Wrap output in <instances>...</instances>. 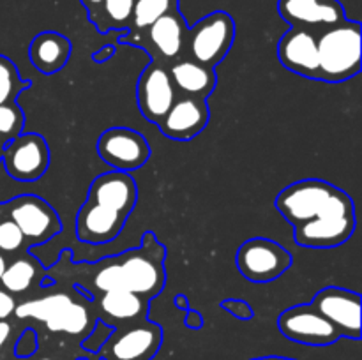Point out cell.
Here are the masks:
<instances>
[{
  "label": "cell",
  "instance_id": "obj_1",
  "mask_svg": "<svg viewBox=\"0 0 362 360\" xmlns=\"http://www.w3.org/2000/svg\"><path fill=\"white\" fill-rule=\"evenodd\" d=\"M165 258L166 247L159 244L154 233L147 232L138 249L105 258L98 263H87L94 270L90 286L99 293L131 292L151 300L165 286Z\"/></svg>",
  "mask_w": 362,
  "mask_h": 360
},
{
  "label": "cell",
  "instance_id": "obj_2",
  "mask_svg": "<svg viewBox=\"0 0 362 360\" xmlns=\"http://www.w3.org/2000/svg\"><path fill=\"white\" fill-rule=\"evenodd\" d=\"M361 23L343 20L317 34L318 80L343 83L361 71Z\"/></svg>",
  "mask_w": 362,
  "mask_h": 360
},
{
  "label": "cell",
  "instance_id": "obj_3",
  "mask_svg": "<svg viewBox=\"0 0 362 360\" xmlns=\"http://www.w3.org/2000/svg\"><path fill=\"white\" fill-rule=\"evenodd\" d=\"M14 314L20 320L34 318V320L42 321L45 327L53 334L85 337L94 327L87 306L76 302L67 293H53V295L41 296V299L28 300V302L16 306Z\"/></svg>",
  "mask_w": 362,
  "mask_h": 360
},
{
  "label": "cell",
  "instance_id": "obj_4",
  "mask_svg": "<svg viewBox=\"0 0 362 360\" xmlns=\"http://www.w3.org/2000/svg\"><path fill=\"white\" fill-rule=\"evenodd\" d=\"M343 196L345 191L327 180L304 179L286 186L276 196L274 205L290 224L299 226L331 210Z\"/></svg>",
  "mask_w": 362,
  "mask_h": 360
},
{
  "label": "cell",
  "instance_id": "obj_5",
  "mask_svg": "<svg viewBox=\"0 0 362 360\" xmlns=\"http://www.w3.org/2000/svg\"><path fill=\"white\" fill-rule=\"evenodd\" d=\"M235 39V21L225 11H214L187 28L186 42L189 59L214 67L228 55Z\"/></svg>",
  "mask_w": 362,
  "mask_h": 360
},
{
  "label": "cell",
  "instance_id": "obj_6",
  "mask_svg": "<svg viewBox=\"0 0 362 360\" xmlns=\"http://www.w3.org/2000/svg\"><path fill=\"white\" fill-rule=\"evenodd\" d=\"M0 214L9 217L25 236V244H45L62 228L55 208L42 198L23 194L0 203Z\"/></svg>",
  "mask_w": 362,
  "mask_h": 360
},
{
  "label": "cell",
  "instance_id": "obj_7",
  "mask_svg": "<svg viewBox=\"0 0 362 360\" xmlns=\"http://www.w3.org/2000/svg\"><path fill=\"white\" fill-rule=\"evenodd\" d=\"M293 263V258L281 244L271 239L246 240L237 251V268L251 282H271L281 277Z\"/></svg>",
  "mask_w": 362,
  "mask_h": 360
},
{
  "label": "cell",
  "instance_id": "obj_8",
  "mask_svg": "<svg viewBox=\"0 0 362 360\" xmlns=\"http://www.w3.org/2000/svg\"><path fill=\"white\" fill-rule=\"evenodd\" d=\"M0 162L18 182H35L49 166V148L37 133H21L4 145Z\"/></svg>",
  "mask_w": 362,
  "mask_h": 360
},
{
  "label": "cell",
  "instance_id": "obj_9",
  "mask_svg": "<svg viewBox=\"0 0 362 360\" xmlns=\"http://www.w3.org/2000/svg\"><path fill=\"white\" fill-rule=\"evenodd\" d=\"M163 341L161 327L151 321H134L124 330H113L95 353L99 360H151Z\"/></svg>",
  "mask_w": 362,
  "mask_h": 360
},
{
  "label": "cell",
  "instance_id": "obj_10",
  "mask_svg": "<svg viewBox=\"0 0 362 360\" xmlns=\"http://www.w3.org/2000/svg\"><path fill=\"white\" fill-rule=\"evenodd\" d=\"M187 25L179 9L170 11L165 16L141 32H129V35L122 39L131 44H141L152 53L156 62H173L182 53L186 44Z\"/></svg>",
  "mask_w": 362,
  "mask_h": 360
},
{
  "label": "cell",
  "instance_id": "obj_11",
  "mask_svg": "<svg viewBox=\"0 0 362 360\" xmlns=\"http://www.w3.org/2000/svg\"><path fill=\"white\" fill-rule=\"evenodd\" d=\"M278 327L286 339L306 346H331L341 339L334 325L311 304H299L283 311Z\"/></svg>",
  "mask_w": 362,
  "mask_h": 360
},
{
  "label": "cell",
  "instance_id": "obj_12",
  "mask_svg": "<svg viewBox=\"0 0 362 360\" xmlns=\"http://www.w3.org/2000/svg\"><path fill=\"white\" fill-rule=\"evenodd\" d=\"M98 154L117 172H133L151 157V145L144 134L129 127H112L98 140Z\"/></svg>",
  "mask_w": 362,
  "mask_h": 360
},
{
  "label": "cell",
  "instance_id": "obj_13",
  "mask_svg": "<svg viewBox=\"0 0 362 360\" xmlns=\"http://www.w3.org/2000/svg\"><path fill=\"white\" fill-rule=\"evenodd\" d=\"M311 306L331 321L341 337L361 339V295L352 289L327 286L311 300Z\"/></svg>",
  "mask_w": 362,
  "mask_h": 360
},
{
  "label": "cell",
  "instance_id": "obj_14",
  "mask_svg": "<svg viewBox=\"0 0 362 360\" xmlns=\"http://www.w3.org/2000/svg\"><path fill=\"white\" fill-rule=\"evenodd\" d=\"M356 232V210L331 212L293 226V239L310 249H332L352 239Z\"/></svg>",
  "mask_w": 362,
  "mask_h": 360
},
{
  "label": "cell",
  "instance_id": "obj_15",
  "mask_svg": "<svg viewBox=\"0 0 362 360\" xmlns=\"http://www.w3.org/2000/svg\"><path fill=\"white\" fill-rule=\"evenodd\" d=\"M168 69L161 62H151L140 74L136 87L138 108L148 122L158 126L177 99Z\"/></svg>",
  "mask_w": 362,
  "mask_h": 360
},
{
  "label": "cell",
  "instance_id": "obj_16",
  "mask_svg": "<svg viewBox=\"0 0 362 360\" xmlns=\"http://www.w3.org/2000/svg\"><path fill=\"white\" fill-rule=\"evenodd\" d=\"M209 119L211 112H209L207 99L179 94L158 127L170 140L187 141L197 138L207 127Z\"/></svg>",
  "mask_w": 362,
  "mask_h": 360
},
{
  "label": "cell",
  "instance_id": "obj_17",
  "mask_svg": "<svg viewBox=\"0 0 362 360\" xmlns=\"http://www.w3.org/2000/svg\"><path fill=\"white\" fill-rule=\"evenodd\" d=\"M278 11L290 27L306 28L315 34L346 20L339 0H279Z\"/></svg>",
  "mask_w": 362,
  "mask_h": 360
},
{
  "label": "cell",
  "instance_id": "obj_18",
  "mask_svg": "<svg viewBox=\"0 0 362 360\" xmlns=\"http://www.w3.org/2000/svg\"><path fill=\"white\" fill-rule=\"evenodd\" d=\"M278 56L292 73L318 80V46L315 32L290 27L279 39Z\"/></svg>",
  "mask_w": 362,
  "mask_h": 360
},
{
  "label": "cell",
  "instance_id": "obj_19",
  "mask_svg": "<svg viewBox=\"0 0 362 360\" xmlns=\"http://www.w3.org/2000/svg\"><path fill=\"white\" fill-rule=\"evenodd\" d=\"M87 200L129 217L138 200L136 182L127 172L103 173L92 180Z\"/></svg>",
  "mask_w": 362,
  "mask_h": 360
},
{
  "label": "cell",
  "instance_id": "obj_20",
  "mask_svg": "<svg viewBox=\"0 0 362 360\" xmlns=\"http://www.w3.org/2000/svg\"><path fill=\"white\" fill-rule=\"evenodd\" d=\"M126 219V215L120 214V212L101 207V205L87 200L76 214L74 232H76L78 240H81V242H112L122 232Z\"/></svg>",
  "mask_w": 362,
  "mask_h": 360
},
{
  "label": "cell",
  "instance_id": "obj_21",
  "mask_svg": "<svg viewBox=\"0 0 362 360\" xmlns=\"http://www.w3.org/2000/svg\"><path fill=\"white\" fill-rule=\"evenodd\" d=\"M170 78L177 94L207 99L218 83L214 67L204 66L191 59L177 60L168 67Z\"/></svg>",
  "mask_w": 362,
  "mask_h": 360
},
{
  "label": "cell",
  "instance_id": "obj_22",
  "mask_svg": "<svg viewBox=\"0 0 362 360\" xmlns=\"http://www.w3.org/2000/svg\"><path fill=\"white\" fill-rule=\"evenodd\" d=\"M71 41L59 32L46 30L35 35L28 48L32 66L42 74H55L71 56Z\"/></svg>",
  "mask_w": 362,
  "mask_h": 360
},
{
  "label": "cell",
  "instance_id": "obj_23",
  "mask_svg": "<svg viewBox=\"0 0 362 360\" xmlns=\"http://www.w3.org/2000/svg\"><path fill=\"white\" fill-rule=\"evenodd\" d=\"M148 300L131 292H106L99 296V309L108 320L134 323L145 320Z\"/></svg>",
  "mask_w": 362,
  "mask_h": 360
},
{
  "label": "cell",
  "instance_id": "obj_24",
  "mask_svg": "<svg viewBox=\"0 0 362 360\" xmlns=\"http://www.w3.org/2000/svg\"><path fill=\"white\" fill-rule=\"evenodd\" d=\"M41 275L42 270L39 267V261L32 260V258H20L7 265L0 277V284L11 295H18V293H27L34 286V282L39 281L37 277Z\"/></svg>",
  "mask_w": 362,
  "mask_h": 360
},
{
  "label": "cell",
  "instance_id": "obj_25",
  "mask_svg": "<svg viewBox=\"0 0 362 360\" xmlns=\"http://www.w3.org/2000/svg\"><path fill=\"white\" fill-rule=\"evenodd\" d=\"M136 0H105L99 11V16L95 20V27L99 32L108 30H122L131 27V18H133V7Z\"/></svg>",
  "mask_w": 362,
  "mask_h": 360
},
{
  "label": "cell",
  "instance_id": "obj_26",
  "mask_svg": "<svg viewBox=\"0 0 362 360\" xmlns=\"http://www.w3.org/2000/svg\"><path fill=\"white\" fill-rule=\"evenodd\" d=\"M179 9V0H136L133 7L129 30L141 32L170 11Z\"/></svg>",
  "mask_w": 362,
  "mask_h": 360
},
{
  "label": "cell",
  "instance_id": "obj_27",
  "mask_svg": "<svg viewBox=\"0 0 362 360\" xmlns=\"http://www.w3.org/2000/svg\"><path fill=\"white\" fill-rule=\"evenodd\" d=\"M30 87V81L21 80L13 60L0 55V104L16 102L18 95Z\"/></svg>",
  "mask_w": 362,
  "mask_h": 360
},
{
  "label": "cell",
  "instance_id": "obj_28",
  "mask_svg": "<svg viewBox=\"0 0 362 360\" xmlns=\"http://www.w3.org/2000/svg\"><path fill=\"white\" fill-rule=\"evenodd\" d=\"M25 126V115L16 102L0 104V141L9 143L13 138L21 134Z\"/></svg>",
  "mask_w": 362,
  "mask_h": 360
},
{
  "label": "cell",
  "instance_id": "obj_29",
  "mask_svg": "<svg viewBox=\"0 0 362 360\" xmlns=\"http://www.w3.org/2000/svg\"><path fill=\"white\" fill-rule=\"evenodd\" d=\"M25 236L9 217L0 214V253L14 254L23 249Z\"/></svg>",
  "mask_w": 362,
  "mask_h": 360
},
{
  "label": "cell",
  "instance_id": "obj_30",
  "mask_svg": "<svg viewBox=\"0 0 362 360\" xmlns=\"http://www.w3.org/2000/svg\"><path fill=\"white\" fill-rule=\"evenodd\" d=\"M113 330H115V327H112L110 323H105L103 320L95 321L92 330L83 337L81 346H83L85 352H88L90 355H95V353L103 348V344L108 341L110 335L113 334Z\"/></svg>",
  "mask_w": 362,
  "mask_h": 360
},
{
  "label": "cell",
  "instance_id": "obj_31",
  "mask_svg": "<svg viewBox=\"0 0 362 360\" xmlns=\"http://www.w3.org/2000/svg\"><path fill=\"white\" fill-rule=\"evenodd\" d=\"M39 349V337L37 332L34 328H25L20 335H18L16 342H14V355L21 360H27L30 356H34Z\"/></svg>",
  "mask_w": 362,
  "mask_h": 360
},
{
  "label": "cell",
  "instance_id": "obj_32",
  "mask_svg": "<svg viewBox=\"0 0 362 360\" xmlns=\"http://www.w3.org/2000/svg\"><path fill=\"white\" fill-rule=\"evenodd\" d=\"M221 307L230 313L232 316H235L237 320H243L247 321L255 316L253 313V307L246 302V300H240V299H226L221 302Z\"/></svg>",
  "mask_w": 362,
  "mask_h": 360
},
{
  "label": "cell",
  "instance_id": "obj_33",
  "mask_svg": "<svg viewBox=\"0 0 362 360\" xmlns=\"http://www.w3.org/2000/svg\"><path fill=\"white\" fill-rule=\"evenodd\" d=\"M14 309H16L14 296L4 288H0V320H9L14 314Z\"/></svg>",
  "mask_w": 362,
  "mask_h": 360
},
{
  "label": "cell",
  "instance_id": "obj_34",
  "mask_svg": "<svg viewBox=\"0 0 362 360\" xmlns=\"http://www.w3.org/2000/svg\"><path fill=\"white\" fill-rule=\"evenodd\" d=\"M80 2L83 4V7L87 9L88 18H90L92 23H95V20H98L99 16V11H101V6L105 0H80Z\"/></svg>",
  "mask_w": 362,
  "mask_h": 360
},
{
  "label": "cell",
  "instance_id": "obj_35",
  "mask_svg": "<svg viewBox=\"0 0 362 360\" xmlns=\"http://www.w3.org/2000/svg\"><path fill=\"white\" fill-rule=\"evenodd\" d=\"M11 335H13V327L7 320H0V356H2L4 348L9 342Z\"/></svg>",
  "mask_w": 362,
  "mask_h": 360
},
{
  "label": "cell",
  "instance_id": "obj_36",
  "mask_svg": "<svg viewBox=\"0 0 362 360\" xmlns=\"http://www.w3.org/2000/svg\"><path fill=\"white\" fill-rule=\"evenodd\" d=\"M186 325L189 328H193V330H198L204 325V318H202V314L198 311H189L186 316Z\"/></svg>",
  "mask_w": 362,
  "mask_h": 360
},
{
  "label": "cell",
  "instance_id": "obj_37",
  "mask_svg": "<svg viewBox=\"0 0 362 360\" xmlns=\"http://www.w3.org/2000/svg\"><path fill=\"white\" fill-rule=\"evenodd\" d=\"M113 52H115V49H113V46H103L98 53H94V55H92V59H94L95 62L103 64V62H106L108 59H112Z\"/></svg>",
  "mask_w": 362,
  "mask_h": 360
},
{
  "label": "cell",
  "instance_id": "obj_38",
  "mask_svg": "<svg viewBox=\"0 0 362 360\" xmlns=\"http://www.w3.org/2000/svg\"><path fill=\"white\" fill-rule=\"evenodd\" d=\"M251 360H296V359H288V356H279V355H267V356H257V359Z\"/></svg>",
  "mask_w": 362,
  "mask_h": 360
},
{
  "label": "cell",
  "instance_id": "obj_39",
  "mask_svg": "<svg viewBox=\"0 0 362 360\" xmlns=\"http://www.w3.org/2000/svg\"><path fill=\"white\" fill-rule=\"evenodd\" d=\"M6 267H7V260H6V256H4V253H0V277H2Z\"/></svg>",
  "mask_w": 362,
  "mask_h": 360
},
{
  "label": "cell",
  "instance_id": "obj_40",
  "mask_svg": "<svg viewBox=\"0 0 362 360\" xmlns=\"http://www.w3.org/2000/svg\"><path fill=\"white\" fill-rule=\"evenodd\" d=\"M175 304H177V306H180V307H184V309H186V307H187L186 296L179 295V296H177V299H175Z\"/></svg>",
  "mask_w": 362,
  "mask_h": 360
},
{
  "label": "cell",
  "instance_id": "obj_41",
  "mask_svg": "<svg viewBox=\"0 0 362 360\" xmlns=\"http://www.w3.org/2000/svg\"><path fill=\"white\" fill-rule=\"evenodd\" d=\"M2 148H4V143L0 141V157H2Z\"/></svg>",
  "mask_w": 362,
  "mask_h": 360
}]
</instances>
